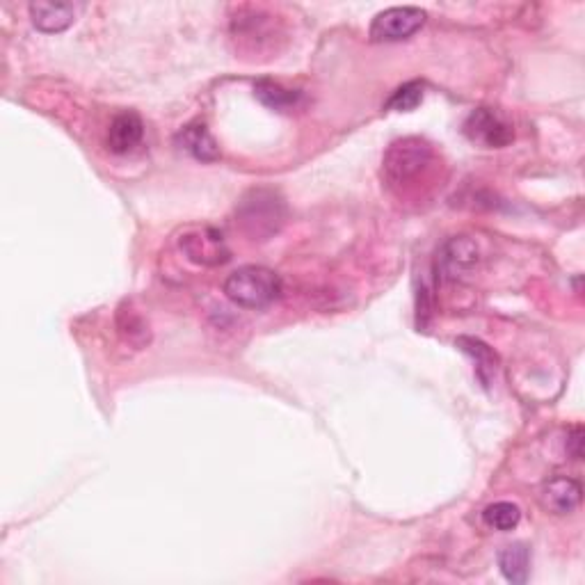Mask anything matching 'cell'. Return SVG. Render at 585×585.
<instances>
[{"label":"cell","mask_w":585,"mask_h":585,"mask_svg":"<svg viewBox=\"0 0 585 585\" xmlns=\"http://www.w3.org/2000/svg\"><path fill=\"white\" fill-rule=\"evenodd\" d=\"M144 124L135 112H122L108 128V147L112 154H128L142 142Z\"/></svg>","instance_id":"30bf717a"},{"label":"cell","mask_w":585,"mask_h":585,"mask_svg":"<svg viewBox=\"0 0 585 585\" xmlns=\"http://www.w3.org/2000/svg\"><path fill=\"white\" fill-rule=\"evenodd\" d=\"M499 567L510 583H526L531 554L524 544H510L499 554Z\"/></svg>","instance_id":"4fadbf2b"},{"label":"cell","mask_w":585,"mask_h":585,"mask_svg":"<svg viewBox=\"0 0 585 585\" xmlns=\"http://www.w3.org/2000/svg\"><path fill=\"white\" fill-rule=\"evenodd\" d=\"M176 142L181 144L183 151H188L192 158L202 160V163H213L220 158V147L213 140V135L208 133L204 124H190L179 133Z\"/></svg>","instance_id":"8fae6325"},{"label":"cell","mask_w":585,"mask_h":585,"mask_svg":"<svg viewBox=\"0 0 585 585\" xmlns=\"http://www.w3.org/2000/svg\"><path fill=\"white\" fill-rule=\"evenodd\" d=\"M179 247L188 261L204 268L222 266L231 259V250L224 236L213 227H192L179 238Z\"/></svg>","instance_id":"277c9868"},{"label":"cell","mask_w":585,"mask_h":585,"mask_svg":"<svg viewBox=\"0 0 585 585\" xmlns=\"http://www.w3.org/2000/svg\"><path fill=\"white\" fill-rule=\"evenodd\" d=\"M421 101H423V83L412 80V83H405L389 96L387 108L396 112H412L421 106Z\"/></svg>","instance_id":"9a60e30c"},{"label":"cell","mask_w":585,"mask_h":585,"mask_svg":"<svg viewBox=\"0 0 585 585\" xmlns=\"http://www.w3.org/2000/svg\"><path fill=\"white\" fill-rule=\"evenodd\" d=\"M478 259V245L471 238L460 236L451 238L442 247V252L437 256V268L448 282H460L476 268Z\"/></svg>","instance_id":"52a82bcc"},{"label":"cell","mask_w":585,"mask_h":585,"mask_svg":"<svg viewBox=\"0 0 585 585\" xmlns=\"http://www.w3.org/2000/svg\"><path fill=\"white\" fill-rule=\"evenodd\" d=\"M540 503L544 510L554 515H567L581 503V485L574 478L556 476L551 478L540 492Z\"/></svg>","instance_id":"ba28073f"},{"label":"cell","mask_w":585,"mask_h":585,"mask_svg":"<svg viewBox=\"0 0 585 585\" xmlns=\"http://www.w3.org/2000/svg\"><path fill=\"white\" fill-rule=\"evenodd\" d=\"M432 163V149L416 138L398 140L384 156V179L391 188H403L428 170Z\"/></svg>","instance_id":"3957f363"},{"label":"cell","mask_w":585,"mask_h":585,"mask_svg":"<svg viewBox=\"0 0 585 585\" xmlns=\"http://www.w3.org/2000/svg\"><path fill=\"white\" fill-rule=\"evenodd\" d=\"M227 298L243 309H266L282 295V277L263 266H245L224 282Z\"/></svg>","instance_id":"6da1fadb"},{"label":"cell","mask_w":585,"mask_h":585,"mask_svg":"<svg viewBox=\"0 0 585 585\" xmlns=\"http://www.w3.org/2000/svg\"><path fill=\"white\" fill-rule=\"evenodd\" d=\"M286 208L272 190H250L238 204V224L252 240H266L284 224Z\"/></svg>","instance_id":"7a4b0ae2"},{"label":"cell","mask_w":585,"mask_h":585,"mask_svg":"<svg viewBox=\"0 0 585 585\" xmlns=\"http://www.w3.org/2000/svg\"><path fill=\"white\" fill-rule=\"evenodd\" d=\"M83 5L74 3H32L30 19L37 30L42 32H62L78 19Z\"/></svg>","instance_id":"9c48e42d"},{"label":"cell","mask_w":585,"mask_h":585,"mask_svg":"<svg viewBox=\"0 0 585 585\" xmlns=\"http://www.w3.org/2000/svg\"><path fill=\"white\" fill-rule=\"evenodd\" d=\"M426 23V12L419 7H391L375 16L371 23L373 42H403Z\"/></svg>","instance_id":"8992f818"},{"label":"cell","mask_w":585,"mask_h":585,"mask_svg":"<svg viewBox=\"0 0 585 585\" xmlns=\"http://www.w3.org/2000/svg\"><path fill=\"white\" fill-rule=\"evenodd\" d=\"M254 94L263 106L277 112H291L298 108L302 101L300 92L288 90V87L275 83V80H259L254 87Z\"/></svg>","instance_id":"7c38bea8"},{"label":"cell","mask_w":585,"mask_h":585,"mask_svg":"<svg viewBox=\"0 0 585 585\" xmlns=\"http://www.w3.org/2000/svg\"><path fill=\"white\" fill-rule=\"evenodd\" d=\"M464 135L485 149H501L515 140V128L494 108H476L464 122Z\"/></svg>","instance_id":"5b68a950"},{"label":"cell","mask_w":585,"mask_h":585,"mask_svg":"<svg viewBox=\"0 0 585 585\" xmlns=\"http://www.w3.org/2000/svg\"><path fill=\"white\" fill-rule=\"evenodd\" d=\"M483 522L487 528H492V531L506 533L522 522V510H519L515 503L508 501L492 503V506H487L483 512Z\"/></svg>","instance_id":"5bb4252c"}]
</instances>
